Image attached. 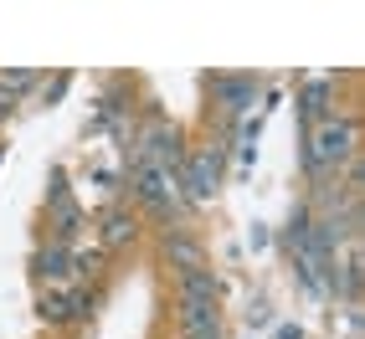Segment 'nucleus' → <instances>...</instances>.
<instances>
[{
  "label": "nucleus",
  "mask_w": 365,
  "mask_h": 339,
  "mask_svg": "<svg viewBox=\"0 0 365 339\" xmlns=\"http://www.w3.org/2000/svg\"><path fill=\"white\" fill-rule=\"evenodd\" d=\"M355 139H360L355 118H324L319 129H309L299 144V165L309 185H324V175H339V165L355 160Z\"/></svg>",
  "instance_id": "1"
},
{
  "label": "nucleus",
  "mask_w": 365,
  "mask_h": 339,
  "mask_svg": "<svg viewBox=\"0 0 365 339\" xmlns=\"http://www.w3.org/2000/svg\"><path fill=\"white\" fill-rule=\"evenodd\" d=\"M175 313H180V334L222 329V278L211 268L180 273L175 278Z\"/></svg>",
  "instance_id": "2"
},
{
  "label": "nucleus",
  "mask_w": 365,
  "mask_h": 339,
  "mask_svg": "<svg viewBox=\"0 0 365 339\" xmlns=\"http://www.w3.org/2000/svg\"><path fill=\"white\" fill-rule=\"evenodd\" d=\"M222 160H227V150H222V144H206V150L201 155H190L185 165H180V196L185 201H211L216 196V185H222Z\"/></svg>",
  "instance_id": "3"
},
{
  "label": "nucleus",
  "mask_w": 365,
  "mask_h": 339,
  "mask_svg": "<svg viewBox=\"0 0 365 339\" xmlns=\"http://www.w3.org/2000/svg\"><path fill=\"white\" fill-rule=\"evenodd\" d=\"M134 201L150 211V216H170V211H175V201H180V185L170 180L160 165L134 160Z\"/></svg>",
  "instance_id": "4"
},
{
  "label": "nucleus",
  "mask_w": 365,
  "mask_h": 339,
  "mask_svg": "<svg viewBox=\"0 0 365 339\" xmlns=\"http://www.w3.org/2000/svg\"><path fill=\"white\" fill-rule=\"evenodd\" d=\"M93 308H98V293H88V288H52V293H41V319L46 324H88Z\"/></svg>",
  "instance_id": "5"
},
{
  "label": "nucleus",
  "mask_w": 365,
  "mask_h": 339,
  "mask_svg": "<svg viewBox=\"0 0 365 339\" xmlns=\"http://www.w3.org/2000/svg\"><path fill=\"white\" fill-rule=\"evenodd\" d=\"M329 108H334V78H309L304 93H299V124H304V134L319 129L324 118H334Z\"/></svg>",
  "instance_id": "6"
},
{
  "label": "nucleus",
  "mask_w": 365,
  "mask_h": 339,
  "mask_svg": "<svg viewBox=\"0 0 365 339\" xmlns=\"http://www.w3.org/2000/svg\"><path fill=\"white\" fill-rule=\"evenodd\" d=\"M160 252H165V262H170V268H175V278H180V273H196V268H206L201 241L190 236L185 226H170V231H165V241H160Z\"/></svg>",
  "instance_id": "7"
},
{
  "label": "nucleus",
  "mask_w": 365,
  "mask_h": 339,
  "mask_svg": "<svg viewBox=\"0 0 365 339\" xmlns=\"http://www.w3.org/2000/svg\"><path fill=\"white\" fill-rule=\"evenodd\" d=\"M134 236H139V216H134L129 206H108L103 221H98V241L113 252V247H129Z\"/></svg>",
  "instance_id": "8"
},
{
  "label": "nucleus",
  "mask_w": 365,
  "mask_h": 339,
  "mask_svg": "<svg viewBox=\"0 0 365 339\" xmlns=\"http://www.w3.org/2000/svg\"><path fill=\"white\" fill-rule=\"evenodd\" d=\"M211 88H216V98H222V108L237 118V113H247L252 103H257V78H211Z\"/></svg>",
  "instance_id": "9"
},
{
  "label": "nucleus",
  "mask_w": 365,
  "mask_h": 339,
  "mask_svg": "<svg viewBox=\"0 0 365 339\" xmlns=\"http://www.w3.org/2000/svg\"><path fill=\"white\" fill-rule=\"evenodd\" d=\"M31 273H36L41 283H62V278L72 273V252L62 247V241H41V247L31 252Z\"/></svg>",
  "instance_id": "10"
},
{
  "label": "nucleus",
  "mask_w": 365,
  "mask_h": 339,
  "mask_svg": "<svg viewBox=\"0 0 365 339\" xmlns=\"http://www.w3.org/2000/svg\"><path fill=\"white\" fill-rule=\"evenodd\" d=\"M16 103H21V98H11V93L0 88V118H11V113H16Z\"/></svg>",
  "instance_id": "11"
},
{
  "label": "nucleus",
  "mask_w": 365,
  "mask_h": 339,
  "mask_svg": "<svg viewBox=\"0 0 365 339\" xmlns=\"http://www.w3.org/2000/svg\"><path fill=\"white\" fill-rule=\"evenodd\" d=\"M180 339H227L222 329H201V334H180Z\"/></svg>",
  "instance_id": "12"
},
{
  "label": "nucleus",
  "mask_w": 365,
  "mask_h": 339,
  "mask_svg": "<svg viewBox=\"0 0 365 339\" xmlns=\"http://www.w3.org/2000/svg\"><path fill=\"white\" fill-rule=\"evenodd\" d=\"M0 160H6V144H0Z\"/></svg>",
  "instance_id": "13"
}]
</instances>
